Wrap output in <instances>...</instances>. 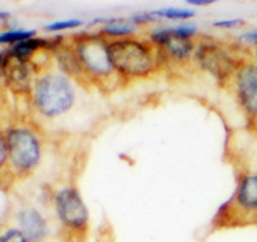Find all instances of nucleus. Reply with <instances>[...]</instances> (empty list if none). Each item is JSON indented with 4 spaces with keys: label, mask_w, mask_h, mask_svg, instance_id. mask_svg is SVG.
<instances>
[{
    "label": "nucleus",
    "mask_w": 257,
    "mask_h": 242,
    "mask_svg": "<svg viewBox=\"0 0 257 242\" xmlns=\"http://www.w3.org/2000/svg\"><path fill=\"white\" fill-rule=\"evenodd\" d=\"M34 97L39 111L48 116H56L72 106L73 91L64 77L49 75L36 83Z\"/></svg>",
    "instance_id": "f257e3e1"
},
{
    "label": "nucleus",
    "mask_w": 257,
    "mask_h": 242,
    "mask_svg": "<svg viewBox=\"0 0 257 242\" xmlns=\"http://www.w3.org/2000/svg\"><path fill=\"white\" fill-rule=\"evenodd\" d=\"M113 68L130 76H144L152 70L153 59L143 44L134 40H120L108 45Z\"/></svg>",
    "instance_id": "f03ea898"
},
{
    "label": "nucleus",
    "mask_w": 257,
    "mask_h": 242,
    "mask_svg": "<svg viewBox=\"0 0 257 242\" xmlns=\"http://www.w3.org/2000/svg\"><path fill=\"white\" fill-rule=\"evenodd\" d=\"M7 147L9 157L15 167L27 170L38 163V140L30 131L24 129H15L9 131L7 137Z\"/></svg>",
    "instance_id": "7ed1b4c3"
},
{
    "label": "nucleus",
    "mask_w": 257,
    "mask_h": 242,
    "mask_svg": "<svg viewBox=\"0 0 257 242\" xmlns=\"http://www.w3.org/2000/svg\"><path fill=\"white\" fill-rule=\"evenodd\" d=\"M76 52L80 61L88 70L96 75H107L113 70L108 54V45L99 38L88 36L76 41Z\"/></svg>",
    "instance_id": "20e7f679"
},
{
    "label": "nucleus",
    "mask_w": 257,
    "mask_h": 242,
    "mask_svg": "<svg viewBox=\"0 0 257 242\" xmlns=\"http://www.w3.org/2000/svg\"><path fill=\"white\" fill-rule=\"evenodd\" d=\"M57 213L66 225L79 228L88 220V210L75 190H63L57 196Z\"/></svg>",
    "instance_id": "39448f33"
},
{
    "label": "nucleus",
    "mask_w": 257,
    "mask_h": 242,
    "mask_svg": "<svg viewBox=\"0 0 257 242\" xmlns=\"http://www.w3.org/2000/svg\"><path fill=\"white\" fill-rule=\"evenodd\" d=\"M238 92L243 106L247 111L257 116V67L256 66H244L240 68L237 77Z\"/></svg>",
    "instance_id": "423d86ee"
},
{
    "label": "nucleus",
    "mask_w": 257,
    "mask_h": 242,
    "mask_svg": "<svg viewBox=\"0 0 257 242\" xmlns=\"http://www.w3.org/2000/svg\"><path fill=\"white\" fill-rule=\"evenodd\" d=\"M3 73L7 83L13 91L25 92L29 89L31 71L25 59L8 54V57L3 61Z\"/></svg>",
    "instance_id": "0eeeda50"
},
{
    "label": "nucleus",
    "mask_w": 257,
    "mask_h": 242,
    "mask_svg": "<svg viewBox=\"0 0 257 242\" xmlns=\"http://www.w3.org/2000/svg\"><path fill=\"white\" fill-rule=\"evenodd\" d=\"M198 57L202 66L219 77H224L230 72L231 61L219 48L211 45L202 47L198 52Z\"/></svg>",
    "instance_id": "6e6552de"
},
{
    "label": "nucleus",
    "mask_w": 257,
    "mask_h": 242,
    "mask_svg": "<svg viewBox=\"0 0 257 242\" xmlns=\"http://www.w3.org/2000/svg\"><path fill=\"white\" fill-rule=\"evenodd\" d=\"M21 232L29 241L39 242L45 237L47 224L43 216L34 209H25L18 215Z\"/></svg>",
    "instance_id": "1a4fd4ad"
},
{
    "label": "nucleus",
    "mask_w": 257,
    "mask_h": 242,
    "mask_svg": "<svg viewBox=\"0 0 257 242\" xmlns=\"http://www.w3.org/2000/svg\"><path fill=\"white\" fill-rule=\"evenodd\" d=\"M152 39L156 43L166 45L167 49L178 58H184L192 50V43L187 38H180L175 35L171 29L158 30L153 34Z\"/></svg>",
    "instance_id": "9d476101"
},
{
    "label": "nucleus",
    "mask_w": 257,
    "mask_h": 242,
    "mask_svg": "<svg viewBox=\"0 0 257 242\" xmlns=\"http://www.w3.org/2000/svg\"><path fill=\"white\" fill-rule=\"evenodd\" d=\"M237 200L245 210H257V174L247 175L242 179Z\"/></svg>",
    "instance_id": "9b49d317"
},
{
    "label": "nucleus",
    "mask_w": 257,
    "mask_h": 242,
    "mask_svg": "<svg viewBox=\"0 0 257 242\" xmlns=\"http://www.w3.org/2000/svg\"><path fill=\"white\" fill-rule=\"evenodd\" d=\"M48 44H49V41L45 40V39H27V40L16 44L9 54H12V56L17 57V58L25 59V61H26L27 57H29L34 50H36L40 47H45Z\"/></svg>",
    "instance_id": "f8f14e48"
},
{
    "label": "nucleus",
    "mask_w": 257,
    "mask_h": 242,
    "mask_svg": "<svg viewBox=\"0 0 257 242\" xmlns=\"http://www.w3.org/2000/svg\"><path fill=\"white\" fill-rule=\"evenodd\" d=\"M134 26L132 22H125L122 20H111L108 21V25L104 27V32L109 34V35H127L130 32H133Z\"/></svg>",
    "instance_id": "ddd939ff"
},
{
    "label": "nucleus",
    "mask_w": 257,
    "mask_h": 242,
    "mask_svg": "<svg viewBox=\"0 0 257 242\" xmlns=\"http://www.w3.org/2000/svg\"><path fill=\"white\" fill-rule=\"evenodd\" d=\"M34 35V31H26V30H13V31H7L2 34L0 41L2 43H21L27 39H31Z\"/></svg>",
    "instance_id": "4468645a"
},
{
    "label": "nucleus",
    "mask_w": 257,
    "mask_h": 242,
    "mask_svg": "<svg viewBox=\"0 0 257 242\" xmlns=\"http://www.w3.org/2000/svg\"><path fill=\"white\" fill-rule=\"evenodd\" d=\"M155 15L160 16V17L170 18V20H175V18L185 20V18L192 17V16L194 15V12H192V11H187V9L166 8V9H162V11H158V12H155Z\"/></svg>",
    "instance_id": "2eb2a0df"
},
{
    "label": "nucleus",
    "mask_w": 257,
    "mask_h": 242,
    "mask_svg": "<svg viewBox=\"0 0 257 242\" xmlns=\"http://www.w3.org/2000/svg\"><path fill=\"white\" fill-rule=\"evenodd\" d=\"M80 25H81V21L79 20H66L48 25V26H45V30H48V31H59V30L75 29V27L80 26Z\"/></svg>",
    "instance_id": "dca6fc26"
},
{
    "label": "nucleus",
    "mask_w": 257,
    "mask_h": 242,
    "mask_svg": "<svg viewBox=\"0 0 257 242\" xmlns=\"http://www.w3.org/2000/svg\"><path fill=\"white\" fill-rule=\"evenodd\" d=\"M0 242H29L24 233L18 229H11L2 236Z\"/></svg>",
    "instance_id": "f3484780"
},
{
    "label": "nucleus",
    "mask_w": 257,
    "mask_h": 242,
    "mask_svg": "<svg viewBox=\"0 0 257 242\" xmlns=\"http://www.w3.org/2000/svg\"><path fill=\"white\" fill-rule=\"evenodd\" d=\"M239 39L242 41H244V43L257 45V30H252V31L243 32L242 35L239 36Z\"/></svg>",
    "instance_id": "a211bd4d"
},
{
    "label": "nucleus",
    "mask_w": 257,
    "mask_h": 242,
    "mask_svg": "<svg viewBox=\"0 0 257 242\" xmlns=\"http://www.w3.org/2000/svg\"><path fill=\"white\" fill-rule=\"evenodd\" d=\"M242 21L240 20H226V21H220V22H216V26H221V27H231L235 26V25L240 24Z\"/></svg>",
    "instance_id": "6ab92c4d"
},
{
    "label": "nucleus",
    "mask_w": 257,
    "mask_h": 242,
    "mask_svg": "<svg viewBox=\"0 0 257 242\" xmlns=\"http://www.w3.org/2000/svg\"><path fill=\"white\" fill-rule=\"evenodd\" d=\"M192 6H207V4H211V2H205V0H190L188 2Z\"/></svg>",
    "instance_id": "aec40b11"
},
{
    "label": "nucleus",
    "mask_w": 257,
    "mask_h": 242,
    "mask_svg": "<svg viewBox=\"0 0 257 242\" xmlns=\"http://www.w3.org/2000/svg\"><path fill=\"white\" fill-rule=\"evenodd\" d=\"M4 146H6V143H4V139H2V158H0V163H4V158H6V152H4Z\"/></svg>",
    "instance_id": "412c9836"
},
{
    "label": "nucleus",
    "mask_w": 257,
    "mask_h": 242,
    "mask_svg": "<svg viewBox=\"0 0 257 242\" xmlns=\"http://www.w3.org/2000/svg\"><path fill=\"white\" fill-rule=\"evenodd\" d=\"M256 58H257V52H256Z\"/></svg>",
    "instance_id": "4be33fe9"
}]
</instances>
